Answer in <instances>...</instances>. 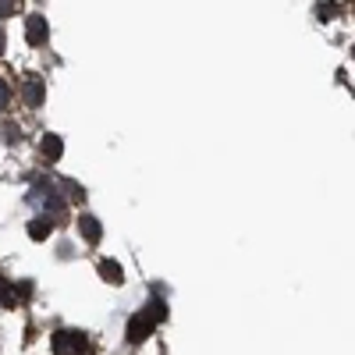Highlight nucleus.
<instances>
[{
    "label": "nucleus",
    "instance_id": "1",
    "mask_svg": "<svg viewBox=\"0 0 355 355\" xmlns=\"http://www.w3.org/2000/svg\"><path fill=\"white\" fill-rule=\"evenodd\" d=\"M160 320H167V306H164L160 299H150V306L128 320V345H142L146 338L157 331Z\"/></svg>",
    "mask_w": 355,
    "mask_h": 355
},
{
    "label": "nucleus",
    "instance_id": "2",
    "mask_svg": "<svg viewBox=\"0 0 355 355\" xmlns=\"http://www.w3.org/2000/svg\"><path fill=\"white\" fill-rule=\"evenodd\" d=\"M53 355H89V338L82 331H57Z\"/></svg>",
    "mask_w": 355,
    "mask_h": 355
},
{
    "label": "nucleus",
    "instance_id": "3",
    "mask_svg": "<svg viewBox=\"0 0 355 355\" xmlns=\"http://www.w3.org/2000/svg\"><path fill=\"white\" fill-rule=\"evenodd\" d=\"M43 78L40 75H25L21 78V100L28 103V107H43Z\"/></svg>",
    "mask_w": 355,
    "mask_h": 355
},
{
    "label": "nucleus",
    "instance_id": "4",
    "mask_svg": "<svg viewBox=\"0 0 355 355\" xmlns=\"http://www.w3.org/2000/svg\"><path fill=\"white\" fill-rule=\"evenodd\" d=\"M46 36H50V21H46L43 15H33V18L25 21V40L33 43V46H43Z\"/></svg>",
    "mask_w": 355,
    "mask_h": 355
},
{
    "label": "nucleus",
    "instance_id": "5",
    "mask_svg": "<svg viewBox=\"0 0 355 355\" xmlns=\"http://www.w3.org/2000/svg\"><path fill=\"white\" fill-rule=\"evenodd\" d=\"M28 295V284L21 288V284H8L4 277H0V306H8V309H15L21 299Z\"/></svg>",
    "mask_w": 355,
    "mask_h": 355
},
{
    "label": "nucleus",
    "instance_id": "6",
    "mask_svg": "<svg viewBox=\"0 0 355 355\" xmlns=\"http://www.w3.org/2000/svg\"><path fill=\"white\" fill-rule=\"evenodd\" d=\"M78 231H82V239H85L89 245H96V242H100V234H103L100 220H96V217H89V214L78 217Z\"/></svg>",
    "mask_w": 355,
    "mask_h": 355
},
{
    "label": "nucleus",
    "instance_id": "7",
    "mask_svg": "<svg viewBox=\"0 0 355 355\" xmlns=\"http://www.w3.org/2000/svg\"><path fill=\"white\" fill-rule=\"evenodd\" d=\"M40 153H43L50 164H57V160H61V153H64V142L57 139V135H43V142H40Z\"/></svg>",
    "mask_w": 355,
    "mask_h": 355
},
{
    "label": "nucleus",
    "instance_id": "8",
    "mask_svg": "<svg viewBox=\"0 0 355 355\" xmlns=\"http://www.w3.org/2000/svg\"><path fill=\"white\" fill-rule=\"evenodd\" d=\"M53 227H57V224H53V217H46V214H43V217H36L33 224H28V234H33L36 242H43V239H50V231H53Z\"/></svg>",
    "mask_w": 355,
    "mask_h": 355
},
{
    "label": "nucleus",
    "instance_id": "9",
    "mask_svg": "<svg viewBox=\"0 0 355 355\" xmlns=\"http://www.w3.org/2000/svg\"><path fill=\"white\" fill-rule=\"evenodd\" d=\"M100 277H103L107 284H121V281H125L121 266H117L114 259H100Z\"/></svg>",
    "mask_w": 355,
    "mask_h": 355
},
{
    "label": "nucleus",
    "instance_id": "10",
    "mask_svg": "<svg viewBox=\"0 0 355 355\" xmlns=\"http://www.w3.org/2000/svg\"><path fill=\"white\" fill-rule=\"evenodd\" d=\"M341 15V4H334V0H323V4H316V18L320 21H331Z\"/></svg>",
    "mask_w": 355,
    "mask_h": 355
},
{
    "label": "nucleus",
    "instance_id": "11",
    "mask_svg": "<svg viewBox=\"0 0 355 355\" xmlns=\"http://www.w3.org/2000/svg\"><path fill=\"white\" fill-rule=\"evenodd\" d=\"M21 4H25V0H0V18L18 15V11H21Z\"/></svg>",
    "mask_w": 355,
    "mask_h": 355
},
{
    "label": "nucleus",
    "instance_id": "12",
    "mask_svg": "<svg viewBox=\"0 0 355 355\" xmlns=\"http://www.w3.org/2000/svg\"><path fill=\"white\" fill-rule=\"evenodd\" d=\"M8 103H11V89H8V82H4V78H0V110H4Z\"/></svg>",
    "mask_w": 355,
    "mask_h": 355
},
{
    "label": "nucleus",
    "instance_id": "13",
    "mask_svg": "<svg viewBox=\"0 0 355 355\" xmlns=\"http://www.w3.org/2000/svg\"><path fill=\"white\" fill-rule=\"evenodd\" d=\"M4 43H8V36H4V33H0V53H4Z\"/></svg>",
    "mask_w": 355,
    "mask_h": 355
},
{
    "label": "nucleus",
    "instance_id": "14",
    "mask_svg": "<svg viewBox=\"0 0 355 355\" xmlns=\"http://www.w3.org/2000/svg\"><path fill=\"white\" fill-rule=\"evenodd\" d=\"M352 57H355V46H352Z\"/></svg>",
    "mask_w": 355,
    "mask_h": 355
}]
</instances>
